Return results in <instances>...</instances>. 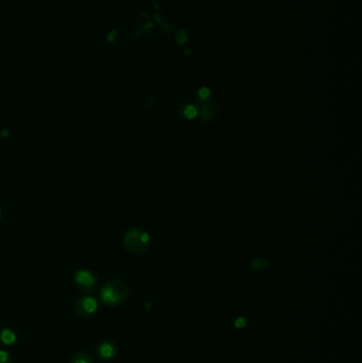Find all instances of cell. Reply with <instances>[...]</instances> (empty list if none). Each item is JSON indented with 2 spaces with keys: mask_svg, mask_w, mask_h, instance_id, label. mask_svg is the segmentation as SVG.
Returning a JSON list of instances; mask_svg holds the SVG:
<instances>
[{
  "mask_svg": "<svg viewBox=\"0 0 362 363\" xmlns=\"http://www.w3.org/2000/svg\"><path fill=\"white\" fill-rule=\"evenodd\" d=\"M128 295L129 287L120 279H114V281L107 283L102 287L100 291L101 299L110 306H116L122 303L128 297Z\"/></svg>",
  "mask_w": 362,
  "mask_h": 363,
  "instance_id": "obj_1",
  "label": "cell"
},
{
  "mask_svg": "<svg viewBox=\"0 0 362 363\" xmlns=\"http://www.w3.org/2000/svg\"><path fill=\"white\" fill-rule=\"evenodd\" d=\"M150 237L147 233L134 229L125 235V246L132 254H142L148 250Z\"/></svg>",
  "mask_w": 362,
  "mask_h": 363,
  "instance_id": "obj_2",
  "label": "cell"
},
{
  "mask_svg": "<svg viewBox=\"0 0 362 363\" xmlns=\"http://www.w3.org/2000/svg\"><path fill=\"white\" fill-rule=\"evenodd\" d=\"M74 284L81 291L88 292L94 290L96 285V278L90 272L82 270V271H79L75 274Z\"/></svg>",
  "mask_w": 362,
  "mask_h": 363,
  "instance_id": "obj_3",
  "label": "cell"
},
{
  "mask_svg": "<svg viewBox=\"0 0 362 363\" xmlns=\"http://www.w3.org/2000/svg\"><path fill=\"white\" fill-rule=\"evenodd\" d=\"M97 308H98L97 300L90 296H84L79 298L75 305V310L77 315L84 318L94 315L96 313Z\"/></svg>",
  "mask_w": 362,
  "mask_h": 363,
  "instance_id": "obj_4",
  "label": "cell"
},
{
  "mask_svg": "<svg viewBox=\"0 0 362 363\" xmlns=\"http://www.w3.org/2000/svg\"><path fill=\"white\" fill-rule=\"evenodd\" d=\"M95 352L98 358L102 360H110L115 357L116 355V346L109 341L101 342V343L96 347Z\"/></svg>",
  "mask_w": 362,
  "mask_h": 363,
  "instance_id": "obj_5",
  "label": "cell"
},
{
  "mask_svg": "<svg viewBox=\"0 0 362 363\" xmlns=\"http://www.w3.org/2000/svg\"><path fill=\"white\" fill-rule=\"evenodd\" d=\"M16 340V335L12 329L0 328V346L8 347L12 345Z\"/></svg>",
  "mask_w": 362,
  "mask_h": 363,
  "instance_id": "obj_6",
  "label": "cell"
},
{
  "mask_svg": "<svg viewBox=\"0 0 362 363\" xmlns=\"http://www.w3.org/2000/svg\"><path fill=\"white\" fill-rule=\"evenodd\" d=\"M70 363H94V360H92V357L87 354V352H77L72 358L70 359Z\"/></svg>",
  "mask_w": 362,
  "mask_h": 363,
  "instance_id": "obj_7",
  "label": "cell"
},
{
  "mask_svg": "<svg viewBox=\"0 0 362 363\" xmlns=\"http://www.w3.org/2000/svg\"><path fill=\"white\" fill-rule=\"evenodd\" d=\"M195 115H196V109H195L194 107H192V106L185 107V109H184V116H185L186 118L191 119V118L195 117Z\"/></svg>",
  "mask_w": 362,
  "mask_h": 363,
  "instance_id": "obj_8",
  "label": "cell"
},
{
  "mask_svg": "<svg viewBox=\"0 0 362 363\" xmlns=\"http://www.w3.org/2000/svg\"><path fill=\"white\" fill-rule=\"evenodd\" d=\"M0 363H12L11 355L7 350H0Z\"/></svg>",
  "mask_w": 362,
  "mask_h": 363,
  "instance_id": "obj_9",
  "label": "cell"
},
{
  "mask_svg": "<svg viewBox=\"0 0 362 363\" xmlns=\"http://www.w3.org/2000/svg\"><path fill=\"white\" fill-rule=\"evenodd\" d=\"M234 325H235V327H237V328H239V329H241V328H244L246 325H247V322H246V319L245 318H243V317H239V318H237L236 320H235V322H234Z\"/></svg>",
  "mask_w": 362,
  "mask_h": 363,
  "instance_id": "obj_10",
  "label": "cell"
},
{
  "mask_svg": "<svg viewBox=\"0 0 362 363\" xmlns=\"http://www.w3.org/2000/svg\"><path fill=\"white\" fill-rule=\"evenodd\" d=\"M267 265H268V263H267V261H265V259H258V261H256V262H254V263L252 264L253 268H255V269H263V268H266Z\"/></svg>",
  "mask_w": 362,
  "mask_h": 363,
  "instance_id": "obj_11",
  "label": "cell"
},
{
  "mask_svg": "<svg viewBox=\"0 0 362 363\" xmlns=\"http://www.w3.org/2000/svg\"><path fill=\"white\" fill-rule=\"evenodd\" d=\"M200 95L202 96V98H208L209 96H210V90L209 89H206V88H202L201 90H200Z\"/></svg>",
  "mask_w": 362,
  "mask_h": 363,
  "instance_id": "obj_12",
  "label": "cell"
}]
</instances>
